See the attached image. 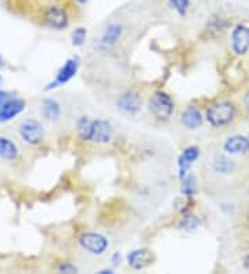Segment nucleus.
<instances>
[{"label": "nucleus", "mask_w": 249, "mask_h": 274, "mask_svg": "<svg viewBox=\"0 0 249 274\" xmlns=\"http://www.w3.org/2000/svg\"><path fill=\"white\" fill-rule=\"evenodd\" d=\"M201 157V148L198 146H189L186 147L180 155L177 157V176L179 180H182L191 172L193 165L200 159Z\"/></svg>", "instance_id": "ddd939ff"}, {"label": "nucleus", "mask_w": 249, "mask_h": 274, "mask_svg": "<svg viewBox=\"0 0 249 274\" xmlns=\"http://www.w3.org/2000/svg\"><path fill=\"white\" fill-rule=\"evenodd\" d=\"M25 108H26V101L24 98L12 94L0 110V125L14 121L17 116L24 112Z\"/></svg>", "instance_id": "2eb2a0df"}, {"label": "nucleus", "mask_w": 249, "mask_h": 274, "mask_svg": "<svg viewBox=\"0 0 249 274\" xmlns=\"http://www.w3.org/2000/svg\"><path fill=\"white\" fill-rule=\"evenodd\" d=\"M122 36H123V26L118 22H111L100 33L97 40L94 42V46L100 51H110L118 46Z\"/></svg>", "instance_id": "9d476101"}, {"label": "nucleus", "mask_w": 249, "mask_h": 274, "mask_svg": "<svg viewBox=\"0 0 249 274\" xmlns=\"http://www.w3.org/2000/svg\"><path fill=\"white\" fill-rule=\"evenodd\" d=\"M180 193H182L186 198H194L197 193H198V183H197V177L193 172H190L187 176L180 180Z\"/></svg>", "instance_id": "a211bd4d"}, {"label": "nucleus", "mask_w": 249, "mask_h": 274, "mask_svg": "<svg viewBox=\"0 0 249 274\" xmlns=\"http://www.w3.org/2000/svg\"><path fill=\"white\" fill-rule=\"evenodd\" d=\"M248 225H249V215H248Z\"/></svg>", "instance_id": "c756f323"}, {"label": "nucleus", "mask_w": 249, "mask_h": 274, "mask_svg": "<svg viewBox=\"0 0 249 274\" xmlns=\"http://www.w3.org/2000/svg\"><path fill=\"white\" fill-rule=\"evenodd\" d=\"M115 107L122 115L134 118L143 110V96L140 94V91L133 89L122 91L116 97Z\"/></svg>", "instance_id": "6e6552de"}, {"label": "nucleus", "mask_w": 249, "mask_h": 274, "mask_svg": "<svg viewBox=\"0 0 249 274\" xmlns=\"http://www.w3.org/2000/svg\"><path fill=\"white\" fill-rule=\"evenodd\" d=\"M169 6L172 7V10L176 12L179 17L184 18L189 14L191 1L190 0H169Z\"/></svg>", "instance_id": "412c9836"}, {"label": "nucleus", "mask_w": 249, "mask_h": 274, "mask_svg": "<svg viewBox=\"0 0 249 274\" xmlns=\"http://www.w3.org/2000/svg\"><path fill=\"white\" fill-rule=\"evenodd\" d=\"M179 122L186 130L195 132L202 128V125L205 122V114H202L200 107L190 104L187 107H184L182 112L179 114Z\"/></svg>", "instance_id": "f8f14e48"}, {"label": "nucleus", "mask_w": 249, "mask_h": 274, "mask_svg": "<svg viewBox=\"0 0 249 274\" xmlns=\"http://www.w3.org/2000/svg\"><path fill=\"white\" fill-rule=\"evenodd\" d=\"M231 51L236 55H245L249 51V26L240 24L231 30Z\"/></svg>", "instance_id": "4468645a"}, {"label": "nucleus", "mask_w": 249, "mask_h": 274, "mask_svg": "<svg viewBox=\"0 0 249 274\" xmlns=\"http://www.w3.org/2000/svg\"><path fill=\"white\" fill-rule=\"evenodd\" d=\"M57 272L58 273H76L78 272V268L69 262H61L58 266H57Z\"/></svg>", "instance_id": "5701e85b"}, {"label": "nucleus", "mask_w": 249, "mask_h": 274, "mask_svg": "<svg viewBox=\"0 0 249 274\" xmlns=\"http://www.w3.org/2000/svg\"><path fill=\"white\" fill-rule=\"evenodd\" d=\"M22 144L6 132H0V166L8 169L18 168L24 161Z\"/></svg>", "instance_id": "39448f33"}, {"label": "nucleus", "mask_w": 249, "mask_h": 274, "mask_svg": "<svg viewBox=\"0 0 249 274\" xmlns=\"http://www.w3.org/2000/svg\"><path fill=\"white\" fill-rule=\"evenodd\" d=\"M73 1H76L78 4H85V3H87V0H73Z\"/></svg>", "instance_id": "cd10ccee"}, {"label": "nucleus", "mask_w": 249, "mask_h": 274, "mask_svg": "<svg viewBox=\"0 0 249 274\" xmlns=\"http://www.w3.org/2000/svg\"><path fill=\"white\" fill-rule=\"evenodd\" d=\"M147 110L155 121L168 122L173 118L176 103L169 93L165 90H155L147 100Z\"/></svg>", "instance_id": "20e7f679"}, {"label": "nucleus", "mask_w": 249, "mask_h": 274, "mask_svg": "<svg viewBox=\"0 0 249 274\" xmlns=\"http://www.w3.org/2000/svg\"><path fill=\"white\" fill-rule=\"evenodd\" d=\"M12 93L11 91H7V90H0V110H1V107L4 105L8 98L11 97Z\"/></svg>", "instance_id": "b1692460"}, {"label": "nucleus", "mask_w": 249, "mask_h": 274, "mask_svg": "<svg viewBox=\"0 0 249 274\" xmlns=\"http://www.w3.org/2000/svg\"><path fill=\"white\" fill-rule=\"evenodd\" d=\"M248 136H249V134H248Z\"/></svg>", "instance_id": "7c9ffc66"}, {"label": "nucleus", "mask_w": 249, "mask_h": 274, "mask_svg": "<svg viewBox=\"0 0 249 274\" xmlns=\"http://www.w3.org/2000/svg\"><path fill=\"white\" fill-rule=\"evenodd\" d=\"M223 150L230 155H240L249 152V136L234 134L227 137L223 143Z\"/></svg>", "instance_id": "f3484780"}, {"label": "nucleus", "mask_w": 249, "mask_h": 274, "mask_svg": "<svg viewBox=\"0 0 249 274\" xmlns=\"http://www.w3.org/2000/svg\"><path fill=\"white\" fill-rule=\"evenodd\" d=\"M1 65H3V60H1V57H0V68H1Z\"/></svg>", "instance_id": "c85d7f7f"}, {"label": "nucleus", "mask_w": 249, "mask_h": 274, "mask_svg": "<svg viewBox=\"0 0 249 274\" xmlns=\"http://www.w3.org/2000/svg\"><path fill=\"white\" fill-rule=\"evenodd\" d=\"M122 262V255L119 252H114L112 256H111V263H112V266H119Z\"/></svg>", "instance_id": "393cba45"}, {"label": "nucleus", "mask_w": 249, "mask_h": 274, "mask_svg": "<svg viewBox=\"0 0 249 274\" xmlns=\"http://www.w3.org/2000/svg\"><path fill=\"white\" fill-rule=\"evenodd\" d=\"M200 226L201 220L198 216H195L193 213H186L180 220V223H179V229L186 233H191L195 232Z\"/></svg>", "instance_id": "aec40b11"}, {"label": "nucleus", "mask_w": 249, "mask_h": 274, "mask_svg": "<svg viewBox=\"0 0 249 274\" xmlns=\"http://www.w3.org/2000/svg\"><path fill=\"white\" fill-rule=\"evenodd\" d=\"M80 250L91 256H103L108 248L110 241L104 234L97 232H83L78 237Z\"/></svg>", "instance_id": "0eeeda50"}, {"label": "nucleus", "mask_w": 249, "mask_h": 274, "mask_svg": "<svg viewBox=\"0 0 249 274\" xmlns=\"http://www.w3.org/2000/svg\"><path fill=\"white\" fill-rule=\"evenodd\" d=\"M36 116L47 126V128H57L64 121L65 108L60 98L54 96L40 98L35 105Z\"/></svg>", "instance_id": "7ed1b4c3"}, {"label": "nucleus", "mask_w": 249, "mask_h": 274, "mask_svg": "<svg viewBox=\"0 0 249 274\" xmlns=\"http://www.w3.org/2000/svg\"><path fill=\"white\" fill-rule=\"evenodd\" d=\"M80 67V58L79 55H72L65 60V62L60 67V69L57 71L55 76L53 78L51 82L47 83V86H44V90L51 91L60 87V86L65 85L69 80L76 76V73L79 71Z\"/></svg>", "instance_id": "1a4fd4ad"}, {"label": "nucleus", "mask_w": 249, "mask_h": 274, "mask_svg": "<svg viewBox=\"0 0 249 274\" xmlns=\"http://www.w3.org/2000/svg\"><path fill=\"white\" fill-rule=\"evenodd\" d=\"M237 115V108L231 101H216L205 111V121L215 129L229 126Z\"/></svg>", "instance_id": "423d86ee"}, {"label": "nucleus", "mask_w": 249, "mask_h": 274, "mask_svg": "<svg viewBox=\"0 0 249 274\" xmlns=\"http://www.w3.org/2000/svg\"><path fill=\"white\" fill-rule=\"evenodd\" d=\"M87 39V30L83 26H78L71 32V44L73 47H82Z\"/></svg>", "instance_id": "4be33fe9"}, {"label": "nucleus", "mask_w": 249, "mask_h": 274, "mask_svg": "<svg viewBox=\"0 0 249 274\" xmlns=\"http://www.w3.org/2000/svg\"><path fill=\"white\" fill-rule=\"evenodd\" d=\"M75 132L80 141L97 146H107L114 139V126L104 118L93 119L89 115H79L75 121Z\"/></svg>", "instance_id": "f257e3e1"}, {"label": "nucleus", "mask_w": 249, "mask_h": 274, "mask_svg": "<svg viewBox=\"0 0 249 274\" xmlns=\"http://www.w3.org/2000/svg\"><path fill=\"white\" fill-rule=\"evenodd\" d=\"M244 108H245V111L249 114V89L247 91H245V94H244Z\"/></svg>", "instance_id": "a878e982"}, {"label": "nucleus", "mask_w": 249, "mask_h": 274, "mask_svg": "<svg viewBox=\"0 0 249 274\" xmlns=\"http://www.w3.org/2000/svg\"><path fill=\"white\" fill-rule=\"evenodd\" d=\"M212 168L216 173L229 175L234 171V162L227 155H216L212 161Z\"/></svg>", "instance_id": "6ab92c4d"}, {"label": "nucleus", "mask_w": 249, "mask_h": 274, "mask_svg": "<svg viewBox=\"0 0 249 274\" xmlns=\"http://www.w3.org/2000/svg\"><path fill=\"white\" fill-rule=\"evenodd\" d=\"M42 18L44 25L50 29L62 30L68 28V25H69V15H68L67 10L58 4L46 7L42 14Z\"/></svg>", "instance_id": "9b49d317"}, {"label": "nucleus", "mask_w": 249, "mask_h": 274, "mask_svg": "<svg viewBox=\"0 0 249 274\" xmlns=\"http://www.w3.org/2000/svg\"><path fill=\"white\" fill-rule=\"evenodd\" d=\"M244 268L249 272V254L245 256V259H244Z\"/></svg>", "instance_id": "bb28decb"}, {"label": "nucleus", "mask_w": 249, "mask_h": 274, "mask_svg": "<svg viewBox=\"0 0 249 274\" xmlns=\"http://www.w3.org/2000/svg\"><path fill=\"white\" fill-rule=\"evenodd\" d=\"M14 134L26 148H37L46 141L47 126L37 116H24L15 122Z\"/></svg>", "instance_id": "f03ea898"}, {"label": "nucleus", "mask_w": 249, "mask_h": 274, "mask_svg": "<svg viewBox=\"0 0 249 274\" xmlns=\"http://www.w3.org/2000/svg\"><path fill=\"white\" fill-rule=\"evenodd\" d=\"M155 261V256L148 248H139V250L130 251L126 256V262L129 268L133 270H143L148 268Z\"/></svg>", "instance_id": "dca6fc26"}]
</instances>
